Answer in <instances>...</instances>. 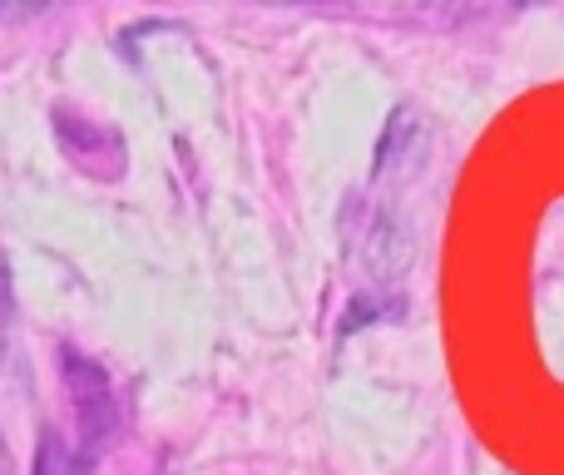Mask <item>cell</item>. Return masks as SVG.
Wrapping results in <instances>:
<instances>
[{"instance_id":"3957f363","label":"cell","mask_w":564,"mask_h":475,"mask_svg":"<svg viewBox=\"0 0 564 475\" xmlns=\"http://www.w3.org/2000/svg\"><path fill=\"white\" fill-rule=\"evenodd\" d=\"M30 475H89V471H85V461H79V451H69L65 436H59L55 427H45L40 451H35V471Z\"/></svg>"},{"instance_id":"7a4b0ae2","label":"cell","mask_w":564,"mask_h":475,"mask_svg":"<svg viewBox=\"0 0 564 475\" xmlns=\"http://www.w3.org/2000/svg\"><path fill=\"white\" fill-rule=\"evenodd\" d=\"M357 258L367 268L371 288H387L411 268V234L391 208H367L357 228Z\"/></svg>"},{"instance_id":"5b68a950","label":"cell","mask_w":564,"mask_h":475,"mask_svg":"<svg viewBox=\"0 0 564 475\" xmlns=\"http://www.w3.org/2000/svg\"><path fill=\"white\" fill-rule=\"evenodd\" d=\"M15 471V461H10V446H6V436H0V475H10Z\"/></svg>"},{"instance_id":"8992f818","label":"cell","mask_w":564,"mask_h":475,"mask_svg":"<svg viewBox=\"0 0 564 475\" xmlns=\"http://www.w3.org/2000/svg\"><path fill=\"white\" fill-rule=\"evenodd\" d=\"M263 6H307V0H263Z\"/></svg>"},{"instance_id":"6da1fadb","label":"cell","mask_w":564,"mask_h":475,"mask_svg":"<svg viewBox=\"0 0 564 475\" xmlns=\"http://www.w3.org/2000/svg\"><path fill=\"white\" fill-rule=\"evenodd\" d=\"M59 377L69 387V401H75V421H79V461L85 471H95V461L105 456V446L115 441L119 427V401H115V381L99 361H89L85 352L65 347L59 352Z\"/></svg>"},{"instance_id":"277c9868","label":"cell","mask_w":564,"mask_h":475,"mask_svg":"<svg viewBox=\"0 0 564 475\" xmlns=\"http://www.w3.org/2000/svg\"><path fill=\"white\" fill-rule=\"evenodd\" d=\"M65 6V0H0V25H20V20H35L45 10Z\"/></svg>"}]
</instances>
